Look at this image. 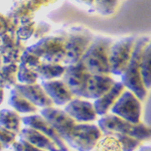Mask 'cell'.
<instances>
[{
  "mask_svg": "<svg viewBox=\"0 0 151 151\" xmlns=\"http://www.w3.org/2000/svg\"><path fill=\"white\" fill-rule=\"evenodd\" d=\"M98 126L104 135L123 134L132 136L140 141H145L151 138V128L146 126L144 123L133 124L112 113L100 117Z\"/></svg>",
  "mask_w": 151,
  "mask_h": 151,
  "instance_id": "6da1fadb",
  "label": "cell"
},
{
  "mask_svg": "<svg viewBox=\"0 0 151 151\" xmlns=\"http://www.w3.org/2000/svg\"><path fill=\"white\" fill-rule=\"evenodd\" d=\"M146 45H147L146 40H142L136 43L130 64L122 77V83L125 88L135 94L140 99V101H144L148 94L141 75V62Z\"/></svg>",
  "mask_w": 151,
  "mask_h": 151,
  "instance_id": "7a4b0ae2",
  "label": "cell"
},
{
  "mask_svg": "<svg viewBox=\"0 0 151 151\" xmlns=\"http://www.w3.org/2000/svg\"><path fill=\"white\" fill-rule=\"evenodd\" d=\"M103 136L104 133L96 124L77 123L64 140L77 151H94Z\"/></svg>",
  "mask_w": 151,
  "mask_h": 151,
  "instance_id": "3957f363",
  "label": "cell"
},
{
  "mask_svg": "<svg viewBox=\"0 0 151 151\" xmlns=\"http://www.w3.org/2000/svg\"><path fill=\"white\" fill-rule=\"evenodd\" d=\"M110 52L107 41L99 40L88 50L82 63L86 65L91 74L108 75L111 73Z\"/></svg>",
  "mask_w": 151,
  "mask_h": 151,
  "instance_id": "277c9868",
  "label": "cell"
},
{
  "mask_svg": "<svg viewBox=\"0 0 151 151\" xmlns=\"http://www.w3.org/2000/svg\"><path fill=\"white\" fill-rule=\"evenodd\" d=\"M110 113L125 119L133 124L141 123L142 106L140 99L129 90H125L116 104L111 109Z\"/></svg>",
  "mask_w": 151,
  "mask_h": 151,
  "instance_id": "5b68a950",
  "label": "cell"
},
{
  "mask_svg": "<svg viewBox=\"0 0 151 151\" xmlns=\"http://www.w3.org/2000/svg\"><path fill=\"white\" fill-rule=\"evenodd\" d=\"M91 77L92 74L86 65L83 63H77L65 70V83L74 95L79 98L87 99L88 84Z\"/></svg>",
  "mask_w": 151,
  "mask_h": 151,
  "instance_id": "8992f818",
  "label": "cell"
},
{
  "mask_svg": "<svg viewBox=\"0 0 151 151\" xmlns=\"http://www.w3.org/2000/svg\"><path fill=\"white\" fill-rule=\"evenodd\" d=\"M133 52L134 48L132 38L121 40L120 42L116 43L112 47L110 52V65L112 74L120 76L125 73L132 58Z\"/></svg>",
  "mask_w": 151,
  "mask_h": 151,
  "instance_id": "52a82bcc",
  "label": "cell"
},
{
  "mask_svg": "<svg viewBox=\"0 0 151 151\" xmlns=\"http://www.w3.org/2000/svg\"><path fill=\"white\" fill-rule=\"evenodd\" d=\"M28 50L35 53L38 58H43L50 62H58L65 58V42L60 38L50 37L40 40Z\"/></svg>",
  "mask_w": 151,
  "mask_h": 151,
  "instance_id": "ba28073f",
  "label": "cell"
},
{
  "mask_svg": "<svg viewBox=\"0 0 151 151\" xmlns=\"http://www.w3.org/2000/svg\"><path fill=\"white\" fill-rule=\"evenodd\" d=\"M41 114H42L43 118L62 136L63 139L73 130V128L78 123L65 110L63 111L60 110V109L53 108V107L42 109Z\"/></svg>",
  "mask_w": 151,
  "mask_h": 151,
  "instance_id": "9c48e42d",
  "label": "cell"
},
{
  "mask_svg": "<svg viewBox=\"0 0 151 151\" xmlns=\"http://www.w3.org/2000/svg\"><path fill=\"white\" fill-rule=\"evenodd\" d=\"M65 111L78 123H93L97 119L94 103L87 99L77 98L65 105Z\"/></svg>",
  "mask_w": 151,
  "mask_h": 151,
  "instance_id": "30bf717a",
  "label": "cell"
},
{
  "mask_svg": "<svg viewBox=\"0 0 151 151\" xmlns=\"http://www.w3.org/2000/svg\"><path fill=\"white\" fill-rule=\"evenodd\" d=\"M42 88L47 92L53 104L58 106L69 104L72 100H74L73 92L70 90L68 85L62 81H48L42 84Z\"/></svg>",
  "mask_w": 151,
  "mask_h": 151,
  "instance_id": "8fae6325",
  "label": "cell"
},
{
  "mask_svg": "<svg viewBox=\"0 0 151 151\" xmlns=\"http://www.w3.org/2000/svg\"><path fill=\"white\" fill-rule=\"evenodd\" d=\"M23 121H24V123H25L26 125H28L30 128L40 131V132L43 133L45 135H47V137H50V139H52L58 146H60V149L63 151H68L67 146H65V142L63 141L62 136L57 132V130H55L43 117H41L40 115H32V116L24 118Z\"/></svg>",
  "mask_w": 151,
  "mask_h": 151,
  "instance_id": "7c38bea8",
  "label": "cell"
},
{
  "mask_svg": "<svg viewBox=\"0 0 151 151\" xmlns=\"http://www.w3.org/2000/svg\"><path fill=\"white\" fill-rule=\"evenodd\" d=\"M116 82L108 75H93L88 84L87 100H96L103 97L113 88Z\"/></svg>",
  "mask_w": 151,
  "mask_h": 151,
  "instance_id": "4fadbf2b",
  "label": "cell"
},
{
  "mask_svg": "<svg viewBox=\"0 0 151 151\" xmlns=\"http://www.w3.org/2000/svg\"><path fill=\"white\" fill-rule=\"evenodd\" d=\"M125 90L126 88L123 83H116L108 93L105 94L100 99L94 101L93 103L97 115L102 117L110 113L111 109L113 108V106L116 104V102L118 101V99L120 98Z\"/></svg>",
  "mask_w": 151,
  "mask_h": 151,
  "instance_id": "5bb4252c",
  "label": "cell"
},
{
  "mask_svg": "<svg viewBox=\"0 0 151 151\" xmlns=\"http://www.w3.org/2000/svg\"><path fill=\"white\" fill-rule=\"evenodd\" d=\"M18 90V93L21 94L23 97H25L28 101L35 106L48 108V107H52L53 102L52 99L48 97L47 92L45 91L43 88H41L38 85H25V86H18L16 87Z\"/></svg>",
  "mask_w": 151,
  "mask_h": 151,
  "instance_id": "9a60e30c",
  "label": "cell"
},
{
  "mask_svg": "<svg viewBox=\"0 0 151 151\" xmlns=\"http://www.w3.org/2000/svg\"><path fill=\"white\" fill-rule=\"evenodd\" d=\"M89 47V40L85 36L75 35L65 42V58L70 64L79 63L80 58H84Z\"/></svg>",
  "mask_w": 151,
  "mask_h": 151,
  "instance_id": "2e32d148",
  "label": "cell"
},
{
  "mask_svg": "<svg viewBox=\"0 0 151 151\" xmlns=\"http://www.w3.org/2000/svg\"><path fill=\"white\" fill-rule=\"evenodd\" d=\"M22 136L25 141L43 151H63L52 139L35 129H26L23 131Z\"/></svg>",
  "mask_w": 151,
  "mask_h": 151,
  "instance_id": "e0dca14e",
  "label": "cell"
},
{
  "mask_svg": "<svg viewBox=\"0 0 151 151\" xmlns=\"http://www.w3.org/2000/svg\"><path fill=\"white\" fill-rule=\"evenodd\" d=\"M141 75L145 88L151 90V42L145 47L141 62Z\"/></svg>",
  "mask_w": 151,
  "mask_h": 151,
  "instance_id": "ac0fdd59",
  "label": "cell"
},
{
  "mask_svg": "<svg viewBox=\"0 0 151 151\" xmlns=\"http://www.w3.org/2000/svg\"><path fill=\"white\" fill-rule=\"evenodd\" d=\"M94 151H123L122 145L114 135H104Z\"/></svg>",
  "mask_w": 151,
  "mask_h": 151,
  "instance_id": "d6986e66",
  "label": "cell"
},
{
  "mask_svg": "<svg viewBox=\"0 0 151 151\" xmlns=\"http://www.w3.org/2000/svg\"><path fill=\"white\" fill-rule=\"evenodd\" d=\"M65 73L64 67L57 64H47L41 65L37 69V74L42 79L52 80L53 78H58Z\"/></svg>",
  "mask_w": 151,
  "mask_h": 151,
  "instance_id": "ffe728a7",
  "label": "cell"
},
{
  "mask_svg": "<svg viewBox=\"0 0 151 151\" xmlns=\"http://www.w3.org/2000/svg\"><path fill=\"white\" fill-rule=\"evenodd\" d=\"M11 104L17 109L18 111L23 113H33L36 111V106L33 105L30 101H28L25 97L21 94L17 93L16 95H12Z\"/></svg>",
  "mask_w": 151,
  "mask_h": 151,
  "instance_id": "44dd1931",
  "label": "cell"
},
{
  "mask_svg": "<svg viewBox=\"0 0 151 151\" xmlns=\"http://www.w3.org/2000/svg\"><path fill=\"white\" fill-rule=\"evenodd\" d=\"M114 136L120 141L123 151H137L141 147V142L142 141L136 139L132 136L123 135V134H116Z\"/></svg>",
  "mask_w": 151,
  "mask_h": 151,
  "instance_id": "7402d4cb",
  "label": "cell"
},
{
  "mask_svg": "<svg viewBox=\"0 0 151 151\" xmlns=\"http://www.w3.org/2000/svg\"><path fill=\"white\" fill-rule=\"evenodd\" d=\"M18 80L22 83H25L26 85H35L37 80L38 74L31 69H28L26 67L21 65L20 70L18 72Z\"/></svg>",
  "mask_w": 151,
  "mask_h": 151,
  "instance_id": "603a6c76",
  "label": "cell"
},
{
  "mask_svg": "<svg viewBox=\"0 0 151 151\" xmlns=\"http://www.w3.org/2000/svg\"><path fill=\"white\" fill-rule=\"evenodd\" d=\"M28 9H26V5L24 2H18V3H15V5L11 8V10L8 14V17L25 20L26 11Z\"/></svg>",
  "mask_w": 151,
  "mask_h": 151,
  "instance_id": "cb8c5ba5",
  "label": "cell"
},
{
  "mask_svg": "<svg viewBox=\"0 0 151 151\" xmlns=\"http://www.w3.org/2000/svg\"><path fill=\"white\" fill-rule=\"evenodd\" d=\"M33 30H35V24L32 22L23 23L17 30V37L20 40H26L29 36H31Z\"/></svg>",
  "mask_w": 151,
  "mask_h": 151,
  "instance_id": "d4e9b609",
  "label": "cell"
},
{
  "mask_svg": "<svg viewBox=\"0 0 151 151\" xmlns=\"http://www.w3.org/2000/svg\"><path fill=\"white\" fill-rule=\"evenodd\" d=\"M11 18L0 15V35H3L7 32H10Z\"/></svg>",
  "mask_w": 151,
  "mask_h": 151,
  "instance_id": "484cf974",
  "label": "cell"
},
{
  "mask_svg": "<svg viewBox=\"0 0 151 151\" xmlns=\"http://www.w3.org/2000/svg\"><path fill=\"white\" fill-rule=\"evenodd\" d=\"M137 151H151V146H141Z\"/></svg>",
  "mask_w": 151,
  "mask_h": 151,
  "instance_id": "4316f807",
  "label": "cell"
},
{
  "mask_svg": "<svg viewBox=\"0 0 151 151\" xmlns=\"http://www.w3.org/2000/svg\"><path fill=\"white\" fill-rule=\"evenodd\" d=\"M1 62H2V60H1V58H0V65H1Z\"/></svg>",
  "mask_w": 151,
  "mask_h": 151,
  "instance_id": "83f0119b",
  "label": "cell"
}]
</instances>
